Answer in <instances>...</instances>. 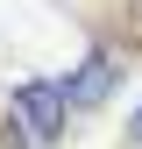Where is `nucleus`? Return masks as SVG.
Returning <instances> with one entry per match:
<instances>
[{
	"mask_svg": "<svg viewBox=\"0 0 142 149\" xmlns=\"http://www.w3.org/2000/svg\"><path fill=\"white\" fill-rule=\"evenodd\" d=\"M7 107H14V121H22L29 135L43 142V149L64 135V114H71V100H64V78H22V85L7 92Z\"/></svg>",
	"mask_w": 142,
	"mask_h": 149,
	"instance_id": "1",
	"label": "nucleus"
},
{
	"mask_svg": "<svg viewBox=\"0 0 142 149\" xmlns=\"http://www.w3.org/2000/svg\"><path fill=\"white\" fill-rule=\"evenodd\" d=\"M114 78H121V64H114V50H93V57H85V64H78V71L64 78V100H71V107L85 114V107H100L106 92H114Z\"/></svg>",
	"mask_w": 142,
	"mask_h": 149,
	"instance_id": "2",
	"label": "nucleus"
},
{
	"mask_svg": "<svg viewBox=\"0 0 142 149\" xmlns=\"http://www.w3.org/2000/svg\"><path fill=\"white\" fill-rule=\"evenodd\" d=\"M128 142L142 149V107H135V114H128Z\"/></svg>",
	"mask_w": 142,
	"mask_h": 149,
	"instance_id": "3",
	"label": "nucleus"
}]
</instances>
